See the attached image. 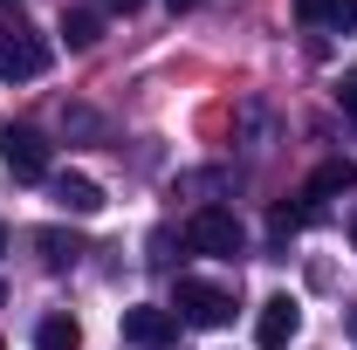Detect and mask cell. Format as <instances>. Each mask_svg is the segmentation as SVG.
<instances>
[{"mask_svg": "<svg viewBox=\"0 0 357 350\" xmlns=\"http://www.w3.org/2000/svg\"><path fill=\"white\" fill-rule=\"evenodd\" d=\"M172 316H178V323H192V330H220V323H234V289L185 275V282L172 289Z\"/></svg>", "mask_w": 357, "mask_h": 350, "instance_id": "6da1fadb", "label": "cell"}, {"mask_svg": "<svg viewBox=\"0 0 357 350\" xmlns=\"http://www.w3.org/2000/svg\"><path fill=\"white\" fill-rule=\"evenodd\" d=\"M48 69V42L28 21H0V83H35Z\"/></svg>", "mask_w": 357, "mask_h": 350, "instance_id": "7a4b0ae2", "label": "cell"}, {"mask_svg": "<svg viewBox=\"0 0 357 350\" xmlns=\"http://www.w3.org/2000/svg\"><path fill=\"white\" fill-rule=\"evenodd\" d=\"M185 248L192 254H213V261H234L248 248V234H241V220L227 213V206H199V213L185 220Z\"/></svg>", "mask_w": 357, "mask_h": 350, "instance_id": "3957f363", "label": "cell"}, {"mask_svg": "<svg viewBox=\"0 0 357 350\" xmlns=\"http://www.w3.org/2000/svg\"><path fill=\"white\" fill-rule=\"evenodd\" d=\"M0 165L21 178V185H42L48 165H55V151H48V137L35 124H14V131H0Z\"/></svg>", "mask_w": 357, "mask_h": 350, "instance_id": "277c9868", "label": "cell"}, {"mask_svg": "<svg viewBox=\"0 0 357 350\" xmlns=\"http://www.w3.org/2000/svg\"><path fill=\"white\" fill-rule=\"evenodd\" d=\"M124 344H137V350H172L178 344V316H172V309H158V303L124 309Z\"/></svg>", "mask_w": 357, "mask_h": 350, "instance_id": "5b68a950", "label": "cell"}, {"mask_svg": "<svg viewBox=\"0 0 357 350\" xmlns=\"http://www.w3.org/2000/svg\"><path fill=\"white\" fill-rule=\"evenodd\" d=\"M296 330H303L296 296H268L261 316H255V344H261V350H289V344H296Z\"/></svg>", "mask_w": 357, "mask_h": 350, "instance_id": "8992f818", "label": "cell"}, {"mask_svg": "<svg viewBox=\"0 0 357 350\" xmlns=\"http://www.w3.org/2000/svg\"><path fill=\"white\" fill-rule=\"evenodd\" d=\"M48 192H55V206H62V213H76V220H89L96 206H103V185H96V178H83V172L48 178Z\"/></svg>", "mask_w": 357, "mask_h": 350, "instance_id": "52a82bcc", "label": "cell"}, {"mask_svg": "<svg viewBox=\"0 0 357 350\" xmlns=\"http://www.w3.org/2000/svg\"><path fill=\"white\" fill-rule=\"evenodd\" d=\"M351 185H357V165H351V158H323V165L310 172V185H303V199L316 206V199H330V192H351Z\"/></svg>", "mask_w": 357, "mask_h": 350, "instance_id": "ba28073f", "label": "cell"}, {"mask_svg": "<svg viewBox=\"0 0 357 350\" xmlns=\"http://www.w3.org/2000/svg\"><path fill=\"white\" fill-rule=\"evenodd\" d=\"M62 42L69 48H96L103 42V14H96V7H62Z\"/></svg>", "mask_w": 357, "mask_h": 350, "instance_id": "9c48e42d", "label": "cell"}, {"mask_svg": "<svg viewBox=\"0 0 357 350\" xmlns=\"http://www.w3.org/2000/svg\"><path fill=\"white\" fill-rule=\"evenodd\" d=\"M296 14H303V21H330L337 35H344V28L357 35V0H296Z\"/></svg>", "mask_w": 357, "mask_h": 350, "instance_id": "30bf717a", "label": "cell"}, {"mask_svg": "<svg viewBox=\"0 0 357 350\" xmlns=\"http://www.w3.org/2000/svg\"><path fill=\"white\" fill-rule=\"evenodd\" d=\"M35 248H42V268H76V254H83V241H76V234H62V227H42V234H35Z\"/></svg>", "mask_w": 357, "mask_h": 350, "instance_id": "8fae6325", "label": "cell"}, {"mask_svg": "<svg viewBox=\"0 0 357 350\" xmlns=\"http://www.w3.org/2000/svg\"><path fill=\"white\" fill-rule=\"evenodd\" d=\"M35 350H83V330H76V316H42V330H35Z\"/></svg>", "mask_w": 357, "mask_h": 350, "instance_id": "7c38bea8", "label": "cell"}, {"mask_svg": "<svg viewBox=\"0 0 357 350\" xmlns=\"http://www.w3.org/2000/svg\"><path fill=\"white\" fill-rule=\"evenodd\" d=\"M310 213H316V206H275V213H268V227H275V241H289V234H296V227H303Z\"/></svg>", "mask_w": 357, "mask_h": 350, "instance_id": "4fadbf2b", "label": "cell"}, {"mask_svg": "<svg viewBox=\"0 0 357 350\" xmlns=\"http://www.w3.org/2000/svg\"><path fill=\"white\" fill-rule=\"evenodd\" d=\"M69 131H83V137H96V131H103V117H96V110H83V103H76V110H69Z\"/></svg>", "mask_w": 357, "mask_h": 350, "instance_id": "5bb4252c", "label": "cell"}, {"mask_svg": "<svg viewBox=\"0 0 357 350\" xmlns=\"http://www.w3.org/2000/svg\"><path fill=\"white\" fill-rule=\"evenodd\" d=\"M337 103H344V117H351V124H357V69H351V76H344V89H337Z\"/></svg>", "mask_w": 357, "mask_h": 350, "instance_id": "9a60e30c", "label": "cell"}, {"mask_svg": "<svg viewBox=\"0 0 357 350\" xmlns=\"http://www.w3.org/2000/svg\"><path fill=\"white\" fill-rule=\"evenodd\" d=\"M144 0H96V14H137Z\"/></svg>", "mask_w": 357, "mask_h": 350, "instance_id": "2e32d148", "label": "cell"}, {"mask_svg": "<svg viewBox=\"0 0 357 350\" xmlns=\"http://www.w3.org/2000/svg\"><path fill=\"white\" fill-rule=\"evenodd\" d=\"M165 7H172V14H185V7H206V0H165Z\"/></svg>", "mask_w": 357, "mask_h": 350, "instance_id": "e0dca14e", "label": "cell"}, {"mask_svg": "<svg viewBox=\"0 0 357 350\" xmlns=\"http://www.w3.org/2000/svg\"><path fill=\"white\" fill-rule=\"evenodd\" d=\"M351 241H357V213H351Z\"/></svg>", "mask_w": 357, "mask_h": 350, "instance_id": "ac0fdd59", "label": "cell"}, {"mask_svg": "<svg viewBox=\"0 0 357 350\" xmlns=\"http://www.w3.org/2000/svg\"><path fill=\"white\" fill-rule=\"evenodd\" d=\"M0 7H21V0H0Z\"/></svg>", "mask_w": 357, "mask_h": 350, "instance_id": "d6986e66", "label": "cell"}, {"mask_svg": "<svg viewBox=\"0 0 357 350\" xmlns=\"http://www.w3.org/2000/svg\"><path fill=\"white\" fill-rule=\"evenodd\" d=\"M0 248H7V227H0Z\"/></svg>", "mask_w": 357, "mask_h": 350, "instance_id": "ffe728a7", "label": "cell"}, {"mask_svg": "<svg viewBox=\"0 0 357 350\" xmlns=\"http://www.w3.org/2000/svg\"><path fill=\"white\" fill-rule=\"evenodd\" d=\"M0 303H7V289H0Z\"/></svg>", "mask_w": 357, "mask_h": 350, "instance_id": "44dd1931", "label": "cell"}]
</instances>
